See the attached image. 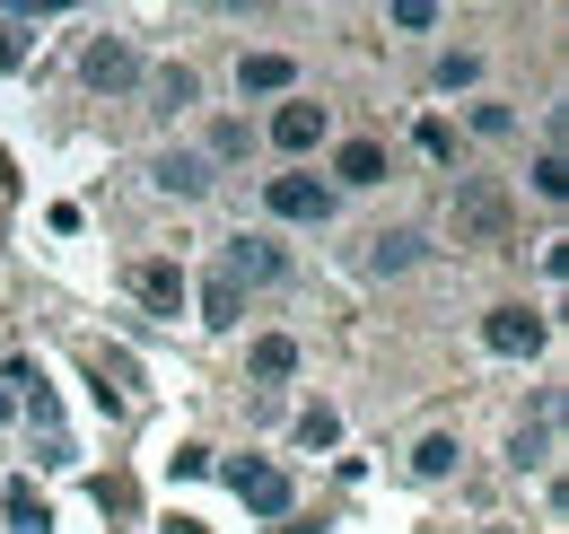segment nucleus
<instances>
[{"label":"nucleus","mask_w":569,"mask_h":534,"mask_svg":"<svg viewBox=\"0 0 569 534\" xmlns=\"http://www.w3.org/2000/svg\"><path fill=\"white\" fill-rule=\"evenodd\" d=\"M508 219H517V201L499 194L491 176H465V185H456V237H465V246H499Z\"/></svg>","instance_id":"1"},{"label":"nucleus","mask_w":569,"mask_h":534,"mask_svg":"<svg viewBox=\"0 0 569 534\" xmlns=\"http://www.w3.org/2000/svg\"><path fill=\"white\" fill-rule=\"evenodd\" d=\"M228 280H237V289H272V280H289V246L281 237H272V228H237V237H228Z\"/></svg>","instance_id":"2"},{"label":"nucleus","mask_w":569,"mask_h":534,"mask_svg":"<svg viewBox=\"0 0 569 534\" xmlns=\"http://www.w3.org/2000/svg\"><path fill=\"white\" fill-rule=\"evenodd\" d=\"M333 185H325V176H307V167H289V176H272V185H263V210H272V219H298V228H325V219H333Z\"/></svg>","instance_id":"3"},{"label":"nucleus","mask_w":569,"mask_h":534,"mask_svg":"<svg viewBox=\"0 0 569 534\" xmlns=\"http://www.w3.org/2000/svg\"><path fill=\"white\" fill-rule=\"evenodd\" d=\"M325 132H333V106H316L307 88L272 106V149H281V158H307V149H325Z\"/></svg>","instance_id":"4"},{"label":"nucleus","mask_w":569,"mask_h":534,"mask_svg":"<svg viewBox=\"0 0 569 534\" xmlns=\"http://www.w3.org/2000/svg\"><path fill=\"white\" fill-rule=\"evenodd\" d=\"M79 79H88L97 97H132V88H141V53H132V36H97V44L79 53Z\"/></svg>","instance_id":"5"},{"label":"nucleus","mask_w":569,"mask_h":534,"mask_svg":"<svg viewBox=\"0 0 569 534\" xmlns=\"http://www.w3.org/2000/svg\"><path fill=\"white\" fill-rule=\"evenodd\" d=\"M219 473H228V491H237L254 517H289V473L281 465H263V456H228Z\"/></svg>","instance_id":"6"},{"label":"nucleus","mask_w":569,"mask_h":534,"mask_svg":"<svg viewBox=\"0 0 569 534\" xmlns=\"http://www.w3.org/2000/svg\"><path fill=\"white\" fill-rule=\"evenodd\" d=\"M482 342H491L499 359H535V350L552 342V325H543L535 307H491V316H482Z\"/></svg>","instance_id":"7"},{"label":"nucleus","mask_w":569,"mask_h":534,"mask_svg":"<svg viewBox=\"0 0 569 534\" xmlns=\"http://www.w3.org/2000/svg\"><path fill=\"white\" fill-rule=\"evenodd\" d=\"M149 185H158V194H176V201H202L219 185V167L202 158V149H158V158H149Z\"/></svg>","instance_id":"8"},{"label":"nucleus","mask_w":569,"mask_h":534,"mask_svg":"<svg viewBox=\"0 0 569 534\" xmlns=\"http://www.w3.org/2000/svg\"><path fill=\"white\" fill-rule=\"evenodd\" d=\"M237 88H246V97H272V106H281V97H298V62L263 44V53H246V62H237Z\"/></svg>","instance_id":"9"},{"label":"nucleus","mask_w":569,"mask_h":534,"mask_svg":"<svg viewBox=\"0 0 569 534\" xmlns=\"http://www.w3.org/2000/svg\"><path fill=\"white\" fill-rule=\"evenodd\" d=\"M132 298L149 316H184V264H141L132 271Z\"/></svg>","instance_id":"10"},{"label":"nucleus","mask_w":569,"mask_h":534,"mask_svg":"<svg viewBox=\"0 0 569 534\" xmlns=\"http://www.w3.org/2000/svg\"><path fill=\"white\" fill-rule=\"evenodd\" d=\"M246 377H254V386H289V377H298V342L289 334H254L246 342Z\"/></svg>","instance_id":"11"},{"label":"nucleus","mask_w":569,"mask_h":534,"mask_svg":"<svg viewBox=\"0 0 569 534\" xmlns=\"http://www.w3.org/2000/svg\"><path fill=\"white\" fill-rule=\"evenodd\" d=\"M141 88H149V106H158V115H184V106L202 97L193 62H158V70H141Z\"/></svg>","instance_id":"12"},{"label":"nucleus","mask_w":569,"mask_h":534,"mask_svg":"<svg viewBox=\"0 0 569 534\" xmlns=\"http://www.w3.org/2000/svg\"><path fill=\"white\" fill-rule=\"evenodd\" d=\"M325 185H333V194H342V185H351V194H359V185H386V149H377V140H342Z\"/></svg>","instance_id":"13"},{"label":"nucleus","mask_w":569,"mask_h":534,"mask_svg":"<svg viewBox=\"0 0 569 534\" xmlns=\"http://www.w3.org/2000/svg\"><path fill=\"white\" fill-rule=\"evenodd\" d=\"M429 246H421V228H386L377 246H368V271H412Z\"/></svg>","instance_id":"14"},{"label":"nucleus","mask_w":569,"mask_h":534,"mask_svg":"<svg viewBox=\"0 0 569 534\" xmlns=\"http://www.w3.org/2000/svg\"><path fill=\"white\" fill-rule=\"evenodd\" d=\"M237 307H246V289H237L228 271H211V280H202V325H211V334H228V325H237Z\"/></svg>","instance_id":"15"},{"label":"nucleus","mask_w":569,"mask_h":534,"mask_svg":"<svg viewBox=\"0 0 569 534\" xmlns=\"http://www.w3.org/2000/svg\"><path fill=\"white\" fill-rule=\"evenodd\" d=\"M456 456H465V447H456L447 429H429L421 447H412V482H447V473H456Z\"/></svg>","instance_id":"16"},{"label":"nucleus","mask_w":569,"mask_h":534,"mask_svg":"<svg viewBox=\"0 0 569 534\" xmlns=\"http://www.w3.org/2000/svg\"><path fill=\"white\" fill-rule=\"evenodd\" d=\"M0 508H9V526H18V534H44V526H53V517H44V500H36V482H9V491H0Z\"/></svg>","instance_id":"17"},{"label":"nucleus","mask_w":569,"mask_h":534,"mask_svg":"<svg viewBox=\"0 0 569 534\" xmlns=\"http://www.w3.org/2000/svg\"><path fill=\"white\" fill-rule=\"evenodd\" d=\"M535 194H543V201H561V194H569V158H561V140H543V149H535Z\"/></svg>","instance_id":"18"},{"label":"nucleus","mask_w":569,"mask_h":534,"mask_svg":"<svg viewBox=\"0 0 569 534\" xmlns=\"http://www.w3.org/2000/svg\"><path fill=\"white\" fill-rule=\"evenodd\" d=\"M333 438H342V412L333 403H307L298 412V447H333Z\"/></svg>","instance_id":"19"},{"label":"nucleus","mask_w":569,"mask_h":534,"mask_svg":"<svg viewBox=\"0 0 569 534\" xmlns=\"http://www.w3.org/2000/svg\"><path fill=\"white\" fill-rule=\"evenodd\" d=\"M429 79L456 97V88H473V79H482V53H465V44H456V53H438V70H429Z\"/></svg>","instance_id":"20"},{"label":"nucleus","mask_w":569,"mask_h":534,"mask_svg":"<svg viewBox=\"0 0 569 534\" xmlns=\"http://www.w3.org/2000/svg\"><path fill=\"white\" fill-rule=\"evenodd\" d=\"M27 27H36V9H9V18H0V70L27 62Z\"/></svg>","instance_id":"21"},{"label":"nucleus","mask_w":569,"mask_h":534,"mask_svg":"<svg viewBox=\"0 0 569 534\" xmlns=\"http://www.w3.org/2000/svg\"><path fill=\"white\" fill-rule=\"evenodd\" d=\"M508 456H517V473H526V465H552V421L517 429V447H508Z\"/></svg>","instance_id":"22"},{"label":"nucleus","mask_w":569,"mask_h":534,"mask_svg":"<svg viewBox=\"0 0 569 534\" xmlns=\"http://www.w3.org/2000/svg\"><path fill=\"white\" fill-rule=\"evenodd\" d=\"M246 123H211V140H202V158H211V167H228V158H246Z\"/></svg>","instance_id":"23"},{"label":"nucleus","mask_w":569,"mask_h":534,"mask_svg":"<svg viewBox=\"0 0 569 534\" xmlns=\"http://www.w3.org/2000/svg\"><path fill=\"white\" fill-rule=\"evenodd\" d=\"M386 27H395V36H429V27H438V9H429V0H395V9H386Z\"/></svg>","instance_id":"24"},{"label":"nucleus","mask_w":569,"mask_h":534,"mask_svg":"<svg viewBox=\"0 0 569 534\" xmlns=\"http://www.w3.org/2000/svg\"><path fill=\"white\" fill-rule=\"evenodd\" d=\"M473 132H482V140H508V132H517V115H508L499 97H482V106H473Z\"/></svg>","instance_id":"25"},{"label":"nucleus","mask_w":569,"mask_h":534,"mask_svg":"<svg viewBox=\"0 0 569 534\" xmlns=\"http://www.w3.org/2000/svg\"><path fill=\"white\" fill-rule=\"evenodd\" d=\"M421 149H429V158H456V132H447V123L429 115V123H421Z\"/></svg>","instance_id":"26"},{"label":"nucleus","mask_w":569,"mask_h":534,"mask_svg":"<svg viewBox=\"0 0 569 534\" xmlns=\"http://www.w3.org/2000/svg\"><path fill=\"white\" fill-rule=\"evenodd\" d=\"M0 421H18V395H9V386H0Z\"/></svg>","instance_id":"27"}]
</instances>
